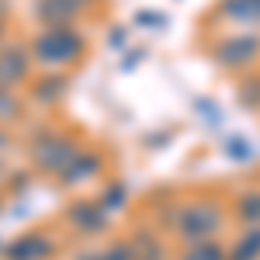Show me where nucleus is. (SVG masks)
<instances>
[{
  "label": "nucleus",
  "mask_w": 260,
  "mask_h": 260,
  "mask_svg": "<svg viewBox=\"0 0 260 260\" xmlns=\"http://www.w3.org/2000/svg\"><path fill=\"white\" fill-rule=\"evenodd\" d=\"M77 149H80V142L70 132H42L39 139L31 142V163H35L39 174L59 177L70 167V160L77 156Z\"/></svg>",
  "instance_id": "20e7f679"
},
{
  "label": "nucleus",
  "mask_w": 260,
  "mask_h": 260,
  "mask_svg": "<svg viewBox=\"0 0 260 260\" xmlns=\"http://www.w3.org/2000/svg\"><path fill=\"white\" fill-rule=\"evenodd\" d=\"M205 56L222 73H253L260 66V31L250 28H219L205 42Z\"/></svg>",
  "instance_id": "f03ea898"
},
{
  "label": "nucleus",
  "mask_w": 260,
  "mask_h": 260,
  "mask_svg": "<svg viewBox=\"0 0 260 260\" xmlns=\"http://www.w3.org/2000/svg\"><path fill=\"white\" fill-rule=\"evenodd\" d=\"M229 219L240 229L260 225V187H246V191L229 198Z\"/></svg>",
  "instance_id": "9d476101"
},
{
  "label": "nucleus",
  "mask_w": 260,
  "mask_h": 260,
  "mask_svg": "<svg viewBox=\"0 0 260 260\" xmlns=\"http://www.w3.org/2000/svg\"><path fill=\"white\" fill-rule=\"evenodd\" d=\"M257 77H260V66H257Z\"/></svg>",
  "instance_id": "4be33fe9"
},
{
  "label": "nucleus",
  "mask_w": 260,
  "mask_h": 260,
  "mask_svg": "<svg viewBox=\"0 0 260 260\" xmlns=\"http://www.w3.org/2000/svg\"><path fill=\"white\" fill-rule=\"evenodd\" d=\"M98 201L108 208V212H118L121 205L128 201V198H125V184H118V180H115V184H108V187L98 194Z\"/></svg>",
  "instance_id": "a211bd4d"
},
{
  "label": "nucleus",
  "mask_w": 260,
  "mask_h": 260,
  "mask_svg": "<svg viewBox=\"0 0 260 260\" xmlns=\"http://www.w3.org/2000/svg\"><path fill=\"white\" fill-rule=\"evenodd\" d=\"M174 260H229V243H222L219 236L184 243V246L177 250V257H174Z\"/></svg>",
  "instance_id": "9b49d317"
},
{
  "label": "nucleus",
  "mask_w": 260,
  "mask_h": 260,
  "mask_svg": "<svg viewBox=\"0 0 260 260\" xmlns=\"http://www.w3.org/2000/svg\"><path fill=\"white\" fill-rule=\"evenodd\" d=\"M229 260H260V225L240 229L236 243H229Z\"/></svg>",
  "instance_id": "f8f14e48"
},
{
  "label": "nucleus",
  "mask_w": 260,
  "mask_h": 260,
  "mask_svg": "<svg viewBox=\"0 0 260 260\" xmlns=\"http://www.w3.org/2000/svg\"><path fill=\"white\" fill-rule=\"evenodd\" d=\"M225 156L243 163V160H250V156H253V146H250L246 136H229V139H225Z\"/></svg>",
  "instance_id": "6ab92c4d"
},
{
  "label": "nucleus",
  "mask_w": 260,
  "mask_h": 260,
  "mask_svg": "<svg viewBox=\"0 0 260 260\" xmlns=\"http://www.w3.org/2000/svg\"><path fill=\"white\" fill-rule=\"evenodd\" d=\"M136 243V260H167V243L156 236V233H146L142 240Z\"/></svg>",
  "instance_id": "4468645a"
},
{
  "label": "nucleus",
  "mask_w": 260,
  "mask_h": 260,
  "mask_svg": "<svg viewBox=\"0 0 260 260\" xmlns=\"http://www.w3.org/2000/svg\"><path fill=\"white\" fill-rule=\"evenodd\" d=\"M101 174H104V156H101L98 149H77V156L70 160V167L62 170L59 177V184L62 187H83L87 180H98Z\"/></svg>",
  "instance_id": "6e6552de"
},
{
  "label": "nucleus",
  "mask_w": 260,
  "mask_h": 260,
  "mask_svg": "<svg viewBox=\"0 0 260 260\" xmlns=\"http://www.w3.org/2000/svg\"><path fill=\"white\" fill-rule=\"evenodd\" d=\"M0 39H4V24H0Z\"/></svg>",
  "instance_id": "412c9836"
},
{
  "label": "nucleus",
  "mask_w": 260,
  "mask_h": 260,
  "mask_svg": "<svg viewBox=\"0 0 260 260\" xmlns=\"http://www.w3.org/2000/svg\"><path fill=\"white\" fill-rule=\"evenodd\" d=\"M94 260H136V243L132 240H111L104 250H98Z\"/></svg>",
  "instance_id": "2eb2a0df"
},
{
  "label": "nucleus",
  "mask_w": 260,
  "mask_h": 260,
  "mask_svg": "<svg viewBox=\"0 0 260 260\" xmlns=\"http://www.w3.org/2000/svg\"><path fill=\"white\" fill-rule=\"evenodd\" d=\"M31 70H35V59H31V49L21 45V42H11V45H0V83L18 90L21 83L31 80Z\"/></svg>",
  "instance_id": "423d86ee"
},
{
  "label": "nucleus",
  "mask_w": 260,
  "mask_h": 260,
  "mask_svg": "<svg viewBox=\"0 0 260 260\" xmlns=\"http://www.w3.org/2000/svg\"><path fill=\"white\" fill-rule=\"evenodd\" d=\"M66 90V83H62V77H42L39 83H31V94L39 101H56Z\"/></svg>",
  "instance_id": "dca6fc26"
},
{
  "label": "nucleus",
  "mask_w": 260,
  "mask_h": 260,
  "mask_svg": "<svg viewBox=\"0 0 260 260\" xmlns=\"http://www.w3.org/2000/svg\"><path fill=\"white\" fill-rule=\"evenodd\" d=\"M205 18L219 28H250L260 31V0H215Z\"/></svg>",
  "instance_id": "39448f33"
},
{
  "label": "nucleus",
  "mask_w": 260,
  "mask_h": 260,
  "mask_svg": "<svg viewBox=\"0 0 260 260\" xmlns=\"http://www.w3.org/2000/svg\"><path fill=\"white\" fill-rule=\"evenodd\" d=\"M52 253H56V243H52L49 233H24L7 250L11 260H49Z\"/></svg>",
  "instance_id": "1a4fd4ad"
},
{
  "label": "nucleus",
  "mask_w": 260,
  "mask_h": 260,
  "mask_svg": "<svg viewBox=\"0 0 260 260\" xmlns=\"http://www.w3.org/2000/svg\"><path fill=\"white\" fill-rule=\"evenodd\" d=\"M31 59L45 70H66L87 56V35L77 24H42L31 39Z\"/></svg>",
  "instance_id": "7ed1b4c3"
},
{
  "label": "nucleus",
  "mask_w": 260,
  "mask_h": 260,
  "mask_svg": "<svg viewBox=\"0 0 260 260\" xmlns=\"http://www.w3.org/2000/svg\"><path fill=\"white\" fill-rule=\"evenodd\" d=\"M236 101H240L246 111H260V77H257V73H240Z\"/></svg>",
  "instance_id": "ddd939ff"
},
{
  "label": "nucleus",
  "mask_w": 260,
  "mask_h": 260,
  "mask_svg": "<svg viewBox=\"0 0 260 260\" xmlns=\"http://www.w3.org/2000/svg\"><path fill=\"white\" fill-rule=\"evenodd\" d=\"M225 222H229V201L222 198V194H208V191L191 194V198H180L177 205L167 212V229H170L180 243L219 236Z\"/></svg>",
  "instance_id": "f257e3e1"
},
{
  "label": "nucleus",
  "mask_w": 260,
  "mask_h": 260,
  "mask_svg": "<svg viewBox=\"0 0 260 260\" xmlns=\"http://www.w3.org/2000/svg\"><path fill=\"white\" fill-rule=\"evenodd\" d=\"M11 118H21V98L0 83V121H11Z\"/></svg>",
  "instance_id": "f3484780"
},
{
  "label": "nucleus",
  "mask_w": 260,
  "mask_h": 260,
  "mask_svg": "<svg viewBox=\"0 0 260 260\" xmlns=\"http://www.w3.org/2000/svg\"><path fill=\"white\" fill-rule=\"evenodd\" d=\"M136 24H139V28H156V31H160V28L170 24V18L160 14V11H139V14H136Z\"/></svg>",
  "instance_id": "aec40b11"
},
{
  "label": "nucleus",
  "mask_w": 260,
  "mask_h": 260,
  "mask_svg": "<svg viewBox=\"0 0 260 260\" xmlns=\"http://www.w3.org/2000/svg\"><path fill=\"white\" fill-rule=\"evenodd\" d=\"M66 215H70V225H73L77 233H83V236H101V233L108 229V208H104L98 198L73 201V205L66 208Z\"/></svg>",
  "instance_id": "0eeeda50"
}]
</instances>
